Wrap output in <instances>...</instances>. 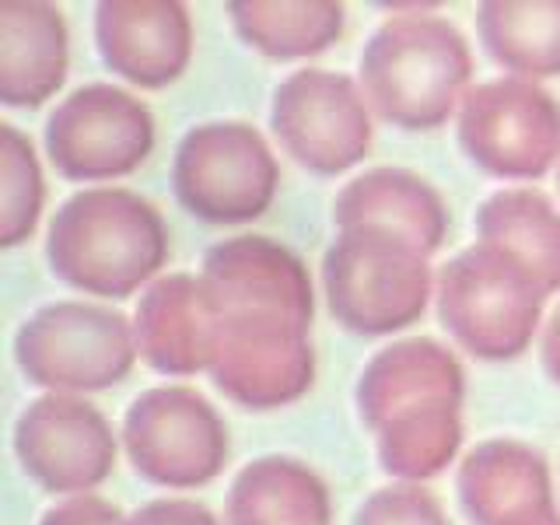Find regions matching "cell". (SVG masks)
<instances>
[{"label": "cell", "instance_id": "obj_1", "mask_svg": "<svg viewBox=\"0 0 560 525\" xmlns=\"http://www.w3.org/2000/svg\"><path fill=\"white\" fill-rule=\"evenodd\" d=\"M46 262L60 284L122 302L162 277L168 224L148 197L127 186H84L52 214Z\"/></svg>", "mask_w": 560, "mask_h": 525}, {"label": "cell", "instance_id": "obj_2", "mask_svg": "<svg viewBox=\"0 0 560 525\" xmlns=\"http://www.w3.org/2000/svg\"><path fill=\"white\" fill-rule=\"evenodd\" d=\"M469 81L466 35L428 11L385 18L358 60V84L372 113L407 133H428L459 116Z\"/></svg>", "mask_w": 560, "mask_h": 525}, {"label": "cell", "instance_id": "obj_3", "mask_svg": "<svg viewBox=\"0 0 560 525\" xmlns=\"http://www.w3.org/2000/svg\"><path fill=\"white\" fill-rule=\"evenodd\" d=\"M434 288L428 256L382 228H340L323 256L326 308L354 337H393L420 323Z\"/></svg>", "mask_w": 560, "mask_h": 525}, {"label": "cell", "instance_id": "obj_4", "mask_svg": "<svg viewBox=\"0 0 560 525\" xmlns=\"http://www.w3.org/2000/svg\"><path fill=\"white\" fill-rule=\"evenodd\" d=\"M438 323L477 361H515L542 332V294L504 256L472 242L438 270Z\"/></svg>", "mask_w": 560, "mask_h": 525}, {"label": "cell", "instance_id": "obj_5", "mask_svg": "<svg viewBox=\"0 0 560 525\" xmlns=\"http://www.w3.org/2000/svg\"><path fill=\"white\" fill-rule=\"evenodd\" d=\"M133 323L95 302H49L35 308L14 332V364L28 385L46 393L113 389L137 364Z\"/></svg>", "mask_w": 560, "mask_h": 525}, {"label": "cell", "instance_id": "obj_6", "mask_svg": "<svg viewBox=\"0 0 560 525\" xmlns=\"http://www.w3.org/2000/svg\"><path fill=\"white\" fill-rule=\"evenodd\" d=\"M280 162L253 122L207 119L189 127L172 158V192L207 224H249L270 210Z\"/></svg>", "mask_w": 560, "mask_h": 525}, {"label": "cell", "instance_id": "obj_7", "mask_svg": "<svg viewBox=\"0 0 560 525\" xmlns=\"http://www.w3.org/2000/svg\"><path fill=\"white\" fill-rule=\"evenodd\" d=\"M119 442L140 480L168 490L214 483L232 452L218 407L183 382L140 393L122 413Z\"/></svg>", "mask_w": 560, "mask_h": 525}, {"label": "cell", "instance_id": "obj_8", "mask_svg": "<svg viewBox=\"0 0 560 525\" xmlns=\"http://www.w3.org/2000/svg\"><path fill=\"white\" fill-rule=\"evenodd\" d=\"M455 137L490 179L536 183L560 165V102L525 78L472 84L455 116Z\"/></svg>", "mask_w": 560, "mask_h": 525}, {"label": "cell", "instance_id": "obj_9", "mask_svg": "<svg viewBox=\"0 0 560 525\" xmlns=\"http://www.w3.org/2000/svg\"><path fill=\"white\" fill-rule=\"evenodd\" d=\"M270 133L294 165L337 179L372 151V105L350 74L302 67L273 88Z\"/></svg>", "mask_w": 560, "mask_h": 525}, {"label": "cell", "instance_id": "obj_10", "mask_svg": "<svg viewBox=\"0 0 560 525\" xmlns=\"http://www.w3.org/2000/svg\"><path fill=\"white\" fill-rule=\"evenodd\" d=\"M154 116L119 84H81L57 102L43 127L49 165L67 183H116L154 151Z\"/></svg>", "mask_w": 560, "mask_h": 525}, {"label": "cell", "instance_id": "obj_11", "mask_svg": "<svg viewBox=\"0 0 560 525\" xmlns=\"http://www.w3.org/2000/svg\"><path fill=\"white\" fill-rule=\"evenodd\" d=\"M207 375L242 410L291 407L315 382L312 326L273 312H221L218 350Z\"/></svg>", "mask_w": 560, "mask_h": 525}, {"label": "cell", "instance_id": "obj_12", "mask_svg": "<svg viewBox=\"0 0 560 525\" xmlns=\"http://www.w3.org/2000/svg\"><path fill=\"white\" fill-rule=\"evenodd\" d=\"M119 434L95 402L67 393H43L18 413L11 448L22 472L46 494L81 498L113 477Z\"/></svg>", "mask_w": 560, "mask_h": 525}, {"label": "cell", "instance_id": "obj_13", "mask_svg": "<svg viewBox=\"0 0 560 525\" xmlns=\"http://www.w3.org/2000/svg\"><path fill=\"white\" fill-rule=\"evenodd\" d=\"M203 284L218 312H273L312 326L315 288L305 259L270 235H232L203 253Z\"/></svg>", "mask_w": 560, "mask_h": 525}, {"label": "cell", "instance_id": "obj_14", "mask_svg": "<svg viewBox=\"0 0 560 525\" xmlns=\"http://www.w3.org/2000/svg\"><path fill=\"white\" fill-rule=\"evenodd\" d=\"M95 46L116 78L162 92L192 60V14L179 0H102L95 8Z\"/></svg>", "mask_w": 560, "mask_h": 525}, {"label": "cell", "instance_id": "obj_15", "mask_svg": "<svg viewBox=\"0 0 560 525\" xmlns=\"http://www.w3.org/2000/svg\"><path fill=\"white\" fill-rule=\"evenodd\" d=\"M221 312L200 273H162L148 291H140L133 312L137 354L158 375L189 378L210 372L218 350Z\"/></svg>", "mask_w": 560, "mask_h": 525}, {"label": "cell", "instance_id": "obj_16", "mask_svg": "<svg viewBox=\"0 0 560 525\" xmlns=\"http://www.w3.org/2000/svg\"><path fill=\"white\" fill-rule=\"evenodd\" d=\"M455 494L469 525H522L553 508L550 463L522 438H487L463 455Z\"/></svg>", "mask_w": 560, "mask_h": 525}, {"label": "cell", "instance_id": "obj_17", "mask_svg": "<svg viewBox=\"0 0 560 525\" xmlns=\"http://www.w3.org/2000/svg\"><path fill=\"white\" fill-rule=\"evenodd\" d=\"M466 372L455 350L434 337H407L375 350L354 385V407L368 431L428 402H463Z\"/></svg>", "mask_w": 560, "mask_h": 525}, {"label": "cell", "instance_id": "obj_18", "mask_svg": "<svg viewBox=\"0 0 560 525\" xmlns=\"http://www.w3.org/2000/svg\"><path fill=\"white\" fill-rule=\"evenodd\" d=\"M332 224L382 228L417 245L428 259L448 238V207L424 175L396 165H378L354 175L332 200Z\"/></svg>", "mask_w": 560, "mask_h": 525}, {"label": "cell", "instance_id": "obj_19", "mask_svg": "<svg viewBox=\"0 0 560 525\" xmlns=\"http://www.w3.org/2000/svg\"><path fill=\"white\" fill-rule=\"evenodd\" d=\"M70 70V32L57 4L4 0L0 4V102L39 109L60 92Z\"/></svg>", "mask_w": 560, "mask_h": 525}, {"label": "cell", "instance_id": "obj_20", "mask_svg": "<svg viewBox=\"0 0 560 525\" xmlns=\"http://www.w3.org/2000/svg\"><path fill=\"white\" fill-rule=\"evenodd\" d=\"M477 242L504 256L542 294L560 291V210L536 186H504L472 214Z\"/></svg>", "mask_w": 560, "mask_h": 525}, {"label": "cell", "instance_id": "obj_21", "mask_svg": "<svg viewBox=\"0 0 560 525\" xmlns=\"http://www.w3.org/2000/svg\"><path fill=\"white\" fill-rule=\"evenodd\" d=\"M224 525H332L329 487L298 455H259L228 487Z\"/></svg>", "mask_w": 560, "mask_h": 525}, {"label": "cell", "instance_id": "obj_22", "mask_svg": "<svg viewBox=\"0 0 560 525\" xmlns=\"http://www.w3.org/2000/svg\"><path fill=\"white\" fill-rule=\"evenodd\" d=\"M228 22L259 57L291 63L326 52L343 35L347 14L337 0H232Z\"/></svg>", "mask_w": 560, "mask_h": 525}, {"label": "cell", "instance_id": "obj_23", "mask_svg": "<svg viewBox=\"0 0 560 525\" xmlns=\"http://www.w3.org/2000/svg\"><path fill=\"white\" fill-rule=\"evenodd\" d=\"M477 39L508 78H557L560 0H487L477 8Z\"/></svg>", "mask_w": 560, "mask_h": 525}, {"label": "cell", "instance_id": "obj_24", "mask_svg": "<svg viewBox=\"0 0 560 525\" xmlns=\"http://www.w3.org/2000/svg\"><path fill=\"white\" fill-rule=\"evenodd\" d=\"M463 434V402H428L402 410L375 431L378 466L396 483L434 480L455 463Z\"/></svg>", "mask_w": 560, "mask_h": 525}, {"label": "cell", "instance_id": "obj_25", "mask_svg": "<svg viewBox=\"0 0 560 525\" xmlns=\"http://www.w3.org/2000/svg\"><path fill=\"white\" fill-rule=\"evenodd\" d=\"M46 203V183L35 144L14 122H0V245H22L35 235Z\"/></svg>", "mask_w": 560, "mask_h": 525}, {"label": "cell", "instance_id": "obj_26", "mask_svg": "<svg viewBox=\"0 0 560 525\" xmlns=\"http://www.w3.org/2000/svg\"><path fill=\"white\" fill-rule=\"evenodd\" d=\"M350 525H452L442 501L420 483H389L372 490Z\"/></svg>", "mask_w": 560, "mask_h": 525}, {"label": "cell", "instance_id": "obj_27", "mask_svg": "<svg viewBox=\"0 0 560 525\" xmlns=\"http://www.w3.org/2000/svg\"><path fill=\"white\" fill-rule=\"evenodd\" d=\"M127 525H221L207 504L192 498H154L127 515Z\"/></svg>", "mask_w": 560, "mask_h": 525}, {"label": "cell", "instance_id": "obj_28", "mask_svg": "<svg viewBox=\"0 0 560 525\" xmlns=\"http://www.w3.org/2000/svg\"><path fill=\"white\" fill-rule=\"evenodd\" d=\"M39 525H127V515L98 494H81L52 504L49 512H43Z\"/></svg>", "mask_w": 560, "mask_h": 525}, {"label": "cell", "instance_id": "obj_29", "mask_svg": "<svg viewBox=\"0 0 560 525\" xmlns=\"http://www.w3.org/2000/svg\"><path fill=\"white\" fill-rule=\"evenodd\" d=\"M539 364H542V372H547V378L560 385V305L550 312V319L542 323V332H539Z\"/></svg>", "mask_w": 560, "mask_h": 525}, {"label": "cell", "instance_id": "obj_30", "mask_svg": "<svg viewBox=\"0 0 560 525\" xmlns=\"http://www.w3.org/2000/svg\"><path fill=\"white\" fill-rule=\"evenodd\" d=\"M522 525H560V512H557V508H550V512H542V515L522 522Z\"/></svg>", "mask_w": 560, "mask_h": 525}, {"label": "cell", "instance_id": "obj_31", "mask_svg": "<svg viewBox=\"0 0 560 525\" xmlns=\"http://www.w3.org/2000/svg\"><path fill=\"white\" fill-rule=\"evenodd\" d=\"M557 186H560V165H557Z\"/></svg>", "mask_w": 560, "mask_h": 525}]
</instances>
